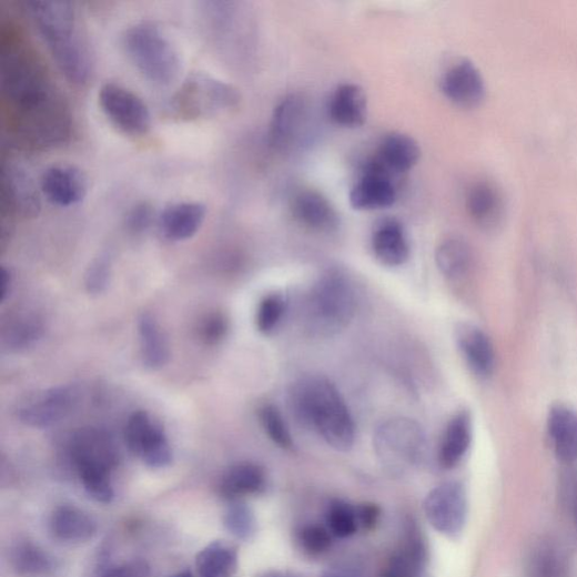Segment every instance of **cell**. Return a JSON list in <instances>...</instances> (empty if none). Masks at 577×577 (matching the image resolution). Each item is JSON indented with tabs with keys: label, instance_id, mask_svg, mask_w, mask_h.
<instances>
[{
	"label": "cell",
	"instance_id": "obj_20",
	"mask_svg": "<svg viewBox=\"0 0 577 577\" xmlns=\"http://www.w3.org/2000/svg\"><path fill=\"white\" fill-rule=\"evenodd\" d=\"M548 433L556 457L570 465L577 460V411L564 405H554L548 414Z\"/></svg>",
	"mask_w": 577,
	"mask_h": 577
},
{
	"label": "cell",
	"instance_id": "obj_27",
	"mask_svg": "<svg viewBox=\"0 0 577 577\" xmlns=\"http://www.w3.org/2000/svg\"><path fill=\"white\" fill-rule=\"evenodd\" d=\"M138 333L144 367L151 371L164 368L170 361V347L158 321L151 314H142L138 320Z\"/></svg>",
	"mask_w": 577,
	"mask_h": 577
},
{
	"label": "cell",
	"instance_id": "obj_46",
	"mask_svg": "<svg viewBox=\"0 0 577 577\" xmlns=\"http://www.w3.org/2000/svg\"><path fill=\"white\" fill-rule=\"evenodd\" d=\"M360 530L371 532L379 523L381 508L374 503H363L356 505Z\"/></svg>",
	"mask_w": 577,
	"mask_h": 577
},
{
	"label": "cell",
	"instance_id": "obj_14",
	"mask_svg": "<svg viewBox=\"0 0 577 577\" xmlns=\"http://www.w3.org/2000/svg\"><path fill=\"white\" fill-rule=\"evenodd\" d=\"M442 92L457 107L470 109L480 104L485 98V83L477 67L469 60L455 62L445 72Z\"/></svg>",
	"mask_w": 577,
	"mask_h": 577
},
{
	"label": "cell",
	"instance_id": "obj_10",
	"mask_svg": "<svg viewBox=\"0 0 577 577\" xmlns=\"http://www.w3.org/2000/svg\"><path fill=\"white\" fill-rule=\"evenodd\" d=\"M312 108L298 94L288 95L274 109L270 142L279 151H292L305 144L312 130Z\"/></svg>",
	"mask_w": 577,
	"mask_h": 577
},
{
	"label": "cell",
	"instance_id": "obj_37",
	"mask_svg": "<svg viewBox=\"0 0 577 577\" xmlns=\"http://www.w3.org/2000/svg\"><path fill=\"white\" fill-rule=\"evenodd\" d=\"M227 532L239 540L249 541L257 532L253 510L243 500H232L224 515Z\"/></svg>",
	"mask_w": 577,
	"mask_h": 577
},
{
	"label": "cell",
	"instance_id": "obj_13",
	"mask_svg": "<svg viewBox=\"0 0 577 577\" xmlns=\"http://www.w3.org/2000/svg\"><path fill=\"white\" fill-rule=\"evenodd\" d=\"M393 178L375 159L366 164L363 174L350 192L352 207L358 211H375L394 205L397 190Z\"/></svg>",
	"mask_w": 577,
	"mask_h": 577
},
{
	"label": "cell",
	"instance_id": "obj_3",
	"mask_svg": "<svg viewBox=\"0 0 577 577\" xmlns=\"http://www.w3.org/2000/svg\"><path fill=\"white\" fill-rule=\"evenodd\" d=\"M292 411L305 426L318 433L337 452H348L355 441V425L337 388L325 377L307 376L291 392Z\"/></svg>",
	"mask_w": 577,
	"mask_h": 577
},
{
	"label": "cell",
	"instance_id": "obj_9",
	"mask_svg": "<svg viewBox=\"0 0 577 577\" xmlns=\"http://www.w3.org/2000/svg\"><path fill=\"white\" fill-rule=\"evenodd\" d=\"M125 442L130 452L151 468L162 469L173 462V451L164 427L148 412H134L129 417Z\"/></svg>",
	"mask_w": 577,
	"mask_h": 577
},
{
	"label": "cell",
	"instance_id": "obj_19",
	"mask_svg": "<svg viewBox=\"0 0 577 577\" xmlns=\"http://www.w3.org/2000/svg\"><path fill=\"white\" fill-rule=\"evenodd\" d=\"M456 341L470 371L480 378L489 377L495 367V352L489 337L478 327L462 324Z\"/></svg>",
	"mask_w": 577,
	"mask_h": 577
},
{
	"label": "cell",
	"instance_id": "obj_25",
	"mask_svg": "<svg viewBox=\"0 0 577 577\" xmlns=\"http://www.w3.org/2000/svg\"><path fill=\"white\" fill-rule=\"evenodd\" d=\"M3 198L9 207L24 216L34 215L40 209L37 188L29 174L18 166L4 169Z\"/></svg>",
	"mask_w": 577,
	"mask_h": 577
},
{
	"label": "cell",
	"instance_id": "obj_4",
	"mask_svg": "<svg viewBox=\"0 0 577 577\" xmlns=\"http://www.w3.org/2000/svg\"><path fill=\"white\" fill-rule=\"evenodd\" d=\"M123 47L136 70L149 82L169 87L179 78L180 53L154 23L142 22L131 27L123 37Z\"/></svg>",
	"mask_w": 577,
	"mask_h": 577
},
{
	"label": "cell",
	"instance_id": "obj_5",
	"mask_svg": "<svg viewBox=\"0 0 577 577\" xmlns=\"http://www.w3.org/2000/svg\"><path fill=\"white\" fill-rule=\"evenodd\" d=\"M355 307L356 298L350 281L338 272H327L317 280L307 298L306 326L315 335L333 336L350 324Z\"/></svg>",
	"mask_w": 577,
	"mask_h": 577
},
{
	"label": "cell",
	"instance_id": "obj_11",
	"mask_svg": "<svg viewBox=\"0 0 577 577\" xmlns=\"http://www.w3.org/2000/svg\"><path fill=\"white\" fill-rule=\"evenodd\" d=\"M99 102L109 120L130 135L146 134L152 126V114L138 95L125 88L108 83L99 93Z\"/></svg>",
	"mask_w": 577,
	"mask_h": 577
},
{
	"label": "cell",
	"instance_id": "obj_30",
	"mask_svg": "<svg viewBox=\"0 0 577 577\" xmlns=\"http://www.w3.org/2000/svg\"><path fill=\"white\" fill-rule=\"evenodd\" d=\"M239 560V550L234 545L213 541L198 554V577H234Z\"/></svg>",
	"mask_w": 577,
	"mask_h": 577
},
{
	"label": "cell",
	"instance_id": "obj_18",
	"mask_svg": "<svg viewBox=\"0 0 577 577\" xmlns=\"http://www.w3.org/2000/svg\"><path fill=\"white\" fill-rule=\"evenodd\" d=\"M206 207L199 202H180L168 206L160 216L162 234L170 241L192 239L205 221Z\"/></svg>",
	"mask_w": 577,
	"mask_h": 577
},
{
	"label": "cell",
	"instance_id": "obj_23",
	"mask_svg": "<svg viewBox=\"0 0 577 577\" xmlns=\"http://www.w3.org/2000/svg\"><path fill=\"white\" fill-rule=\"evenodd\" d=\"M51 532L55 538L67 543H83L98 533V524L84 510L74 505H61L51 516Z\"/></svg>",
	"mask_w": 577,
	"mask_h": 577
},
{
	"label": "cell",
	"instance_id": "obj_48",
	"mask_svg": "<svg viewBox=\"0 0 577 577\" xmlns=\"http://www.w3.org/2000/svg\"><path fill=\"white\" fill-rule=\"evenodd\" d=\"M259 577H300L296 574L287 570H267L261 574Z\"/></svg>",
	"mask_w": 577,
	"mask_h": 577
},
{
	"label": "cell",
	"instance_id": "obj_35",
	"mask_svg": "<svg viewBox=\"0 0 577 577\" xmlns=\"http://www.w3.org/2000/svg\"><path fill=\"white\" fill-rule=\"evenodd\" d=\"M325 526L334 538L345 539L358 530L356 505L344 499H332L325 512Z\"/></svg>",
	"mask_w": 577,
	"mask_h": 577
},
{
	"label": "cell",
	"instance_id": "obj_26",
	"mask_svg": "<svg viewBox=\"0 0 577 577\" xmlns=\"http://www.w3.org/2000/svg\"><path fill=\"white\" fill-rule=\"evenodd\" d=\"M265 488L264 469L260 465L249 462L232 466L221 483V493L230 502L260 495Z\"/></svg>",
	"mask_w": 577,
	"mask_h": 577
},
{
	"label": "cell",
	"instance_id": "obj_17",
	"mask_svg": "<svg viewBox=\"0 0 577 577\" xmlns=\"http://www.w3.org/2000/svg\"><path fill=\"white\" fill-rule=\"evenodd\" d=\"M293 212L302 225L316 232L332 233L340 225L337 211L331 201L314 190L302 191L295 196Z\"/></svg>",
	"mask_w": 577,
	"mask_h": 577
},
{
	"label": "cell",
	"instance_id": "obj_47",
	"mask_svg": "<svg viewBox=\"0 0 577 577\" xmlns=\"http://www.w3.org/2000/svg\"><path fill=\"white\" fill-rule=\"evenodd\" d=\"M0 301L4 304L11 293L12 286V275L11 272L7 269H2V279H0Z\"/></svg>",
	"mask_w": 577,
	"mask_h": 577
},
{
	"label": "cell",
	"instance_id": "obj_12",
	"mask_svg": "<svg viewBox=\"0 0 577 577\" xmlns=\"http://www.w3.org/2000/svg\"><path fill=\"white\" fill-rule=\"evenodd\" d=\"M78 403L77 387H52L28 396L20 403L17 416L27 426L43 428L62 421Z\"/></svg>",
	"mask_w": 577,
	"mask_h": 577
},
{
	"label": "cell",
	"instance_id": "obj_42",
	"mask_svg": "<svg viewBox=\"0 0 577 577\" xmlns=\"http://www.w3.org/2000/svg\"><path fill=\"white\" fill-rule=\"evenodd\" d=\"M154 221L153 206L146 202L134 205L128 213L126 226L133 233H142L150 229Z\"/></svg>",
	"mask_w": 577,
	"mask_h": 577
},
{
	"label": "cell",
	"instance_id": "obj_28",
	"mask_svg": "<svg viewBox=\"0 0 577 577\" xmlns=\"http://www.w3.org/2000/svg\"><path fill=\"white\" fill-rule=\"evenodd\" d=\"M472 437L469 414L458 413L448 424L442 442L439 464L444 469H453L463 462L469 451Z\"/></svg>",
	"mask_w": 577,
	"mask_h": 577
},
{
	"label": "cell",
	"instance_id": "obj_29",
	"mask_svg": "<svg viewBox=\"0 0 577 577\" xmlns=\"http://www.w3.org/2000/svg\"><path fill=\"white\" fill-rule=\"evenodd\" d=\"M466 206L472 219L480 226L495 227L503 219L502 194L490 183L478 182L472 185L467 193Z\"/></svg>",
	"mask_w": 577,
	"mask_h": 577
},
{
	"label": "cell",
	"instance_id": "obj_6",
	"mask_svg": "<svg viewBox=\"0 0 577 577\" xmlns=\"http://www.w3.org/2000/svg\"><path fill=\"white\" fill-rule=\"evenodd\" d=\"M375 451L392 474H405L419 464L425 451V436L413 419L398 417L383 423L375 436Z\"/></svg>",
	"mask_w": 577,
	"mask_h": 577
},
{
	"label": "cell",
	"instance_id": "obj_40",
	"mask_svg": "<svg viewBox=\"0 0 577 577\" xmlns=\"http://www.w3.org/2000/svg\"><path fill=\"white\" fill-rule=\"evenodd\" d=\"M285 312V301L279 294L266 296L260 304L256 326L263 334L272 333L280 324Z\"/></svg>",
	"mask_w": 577,
	"mask_h": 577
},
{
	"label": "cell",
	"instance_id": "obj_41",
	"mask_svg": "<svg viewBox=\"0 0 577 577\" xmlns=\"http://www.w3.org/2000/svg\"><path fill=\"white\" fill-rule=\"evenodd\" d=\"M111 265L107 256L98 257L89 267L85 285L90 295L99 296L107 291Z\"/></svg>",
	"mask_w": 577,
	"mask_h": 577
},
{
	"label": "cell",
	"instance_id": "obj_32",
	"mask_svg": "<svg viewBox=\"0 0 577 577\" xmlns=\"http://www.w3.org/2000/svg\"><path fill=\"white\" fill-rule=\"evenodd\" d=\"M10 557L13 568L20 575H45L54 568L53 558L44 549L29 540L17 543L11 549Z\"/></svg>",
	"mask_w": 577,
	"mask_h": 577
},
{
	"label": "cell",
	"instance_id": "obj_2",
	"mask_svg": "<svg viewBox=\"0 0 577 577\" xmlns=\"http://www.w3.org/2000/svg\"><path fill=\"white\" fill-rule=\"evenodd\" d=\"M28 8L61 74L74 85H85L92 75V54L74 6L33 0Z\"/></svg>",
	"mask_w": 577,
	"mask_h": 577
},
{
	"label": "cell",
	"instance_id": "obj_34",
	"mask_svg": "<svg viewBox=\"0 0 577 577\" xmlns=\"http://www.w3.org/2000/svg\"><path fill=\"white\" fill-rule=\"evenodd\" d=\"M567 560L563 551L550 543L539 544L528 560V577H567Z\"/></svg>",
	"mask_w": 577,
	"mask_h": 577
},
{
	"label": "cell",
	"instance_id": "obj_31",
	"mask_svg": "<svg viewBox=\"0 0 577 577\" xmlns=\"http://www.w3.org/2000/svg\"><path fill=\"white\" fill-rule=\"evenodd\" d=\"M75 465L87 493L100 503H111L114 498L113 467L95 460H79Z\"/></svg>",
	"mask_w": 577,
	"mask_h": 577
},
{
	"label": "cell",
	"instance_id": "obj_44",
	"mask_svg": "<svg viewBox=\"0 0 577 577\" xmlns=\"http://www.w3.org/2000/svg\"><path fill=\"white\" fill-rule=\"evenodd\" d=\"M101 577H151V569L142 560H132L105 568Z\"/></svg>",
	"mask_w": 577,
	"mask_h": 577
},
{
	"label": "cell",
	"instance_id": "obj_36",
	"mask_svg": "<svg viewBox=\"0 0 577 577\" xmlns=\"http://www.w3.org/2000/svg\"><path fill=\"white\" fill-rule=\"evenodd\" d=\"M42 335V323L37 317L23 316L10 324L3 334V341L9 350L22 352L34 346Z\"/></svg>",
	"mask_w": 577,
	"mask_h": 577
},
{
	"label": "cell",
	"instance_id": "obj_8",
	"mask_svg": "<svg viewBox=\"0 0 577 577\" xmlns=\"http://www.w3.org/2000/svg\"><path fill=\"white\" fill-rule=\"evenodd\" d=\"M423 512L427 523L439 534L458 537L467 522L468 500L459 482H447L433 488L425 497Z\"/></svg>",
	"mask_w": 577,
	"mask_h": 577
},
{
	"label": "cell",
	"instance_id": "obj_38",
	"mask_svg": "<svg viewBox=\"0 0 577 577\" xmlns=\"http://www.w3.org/2000/svg\"><path fill=\"white\" fill-rule=\"evenodd\" d=\"M296 539L298 546L305 554L316 557L331 549L334 537L326 526L308 524L298 528Z\"/></svg>",
	"mask_w": 577,
	"mask_h": 577
},
{
	"label": "cell",
	"instance_id": "obj_24",
	"mask_svg": "<svg viewBox=\"0 0 577 577\" xmlns=\"http://www.w3.org/2000/svg\"><path fill=\"white\" fill-rule=\"evenodd\" d=\"M376 259L387 266H401L409 257V244L402 224L396 220L379 223L373 235Z\"/></svg>",
	"mask_w": 577,
	"mask_h": 577
},
{
	"label": "cell",
	"instance_id": "obj_45",
	"mask_svg": "<svg viewBox=\"0 0 577 577\" xmlns=\"http://www.w3.org/2000/svg\"><path fill=\"white\" fill-rule=\"evenodd\" d=\"M563 494L577 533V469L569 470L563 478Z\"/></svg>",
	"mask_w": 577,
	"mask_h": 577
},
{
	"label": "cell",
	"instance_id": "obj_15",
	"mask_svg": "<svg viewBox=\"0 0 577 577\" xmlns=\"http://www.w3.org/2000/svg\"><path fill=\"white\" fill-rule=\"evenodd\" d=\"M88 179L71 165H55L48 169L41 179L44 196L58 206L67 207L81 203L88 194Z\"/></svg>",
	"mask_w": 577,
	"mask_h": 577
},
{
	"label": "cell",
	"instance_id": "obj_50",
	"mask_svg": "<svg viewBox=\"0 0 577 577\" xmlns=\"http://www.w3.org/2000/svg\"><path fill=\"white\" fill-rule=\"evenodd\" d=\"M170 577H193V574L190 570L179 571Z\"/></svg>",
	"mask_w": 577,
	"mask_h": 577
},
{
	"label": "cell",
	"instance_id": "obj_22",
	"mask_svg": "<svg viewBox=\"0 0 577 577\" xmlns=\"http://www.w3.org/2000/svg\"><path fill=\"white\" fill-rule=\"evenodd\" d=\"M421 159V149L411 135L393 132L383 138L375 160L393 176L411 171Z\"/></svg>",
	"mask_w": 577,
	"mask_h": 577
},
{
	"label": "cell",
	"instance_id": "obj_7",
	"mask_svg": "<svg viewBox=\"0 0 577 577\" xmlns=\"http://www.w3.org/2000/svg\"><path fill=\"white\" fill-rule=\"evenodd\" d=\"M241 102L239 91L219 80L195 75L176 94L172 108L184 118L219 114L235 109Z\"/></svg>",
	"mask_w": 577,
	"mask_h": 577
},
{
	"label": "cell",
	"instance_id": "obj_43",
	"mask_svg": "<svg viewBox=\"0 0 577 577\" xmlns=\"http://www.w3.org/2000/svg\"><path fill=\"white\" fill-rule=\"evenodd\" d=\"M227 322L221 314L205 317L200 327V335L205 343H219L226 335Z\"/></svg>",
	"mask_w": 577,
	"mask_h": 577
},
{
	"label": "cell",
	"instance_id": "obj_39",
	"mask_svg": "<svg viewBox=\"0 0 577 577\" xmlns=\"http://www.w3.org/2000/svg\"><path fill=\"white\" fill-rule=\"evenodd\" d=\"M260 419L269 438L283 449L293 448L291 432L279 412L272 405H265L260 409Z\"/></svg>",
	"mask_w": 577,
	"mask_h": 577
},
{
	"label": "cell",
	"instance_id": "obj_33",
	"mask_svg": "<svg viewBox=\"0 0 577 577\" xmlns=\"http://www.w3.org/2000/svg\"><path fill=\"white\" fill-rule=\"evenodd\" d=\"M472 251L466 242L459 239L445 241L437 250L436 261L442 273L452 280L463 277L472 265Z\"/></svg>",
	"mask_w": 577,
	"mask_h": 577
},
{
	"label": "cell",
	"instance_id": "obj_16",
	"mask_svg": "<svg viewBox=\"0 0 577 577\" xmlns=\"http://www.w3.org/2000/svg\"><path fill=\"white\" fill-rule=\"evenodd\" d=\"M428 560L427 547L421 532L409 525L404 540L386 563L383 577H421Z\"/></svg>",
	"mask_w": 577,
	"mask_h": 577
},
{
	"label": "cell",
	"instance_id": "obj_49",
	"mask_svg": "<svg viewBox=\"0 0 577 577\" xmlns=\"http://www.w3.org/2000/svg\"><path fill=\"white\" fill-rule=\"evenodd\" d=\"M323 577H352V576H350L348 574H346L342 570L330 569L324 573Z\"/></svg>",
	"mask_w": 577,
	"mask_h": 577
},
{
	"label": "cell",
	"instance_id": "obj_21",
	"mask_svg": "<svg viewBox=\"0 0 577 577\" xmlns=\"http://www.w3.org/2000/svg\"><path fill=\"white\" fill-rule=\"evenodd\" d=\"M367 113V94L363 88L356 84L340 85L328 103L331 120L344 128H358L365 124Z\"/></svg>",
	"mask_w": 577,
	"mask_h": 577
},
{
	"label": "cell",
	"instance_id": "obj_1",
	"mask_svg": "<svg viewBox=\"0 0 577 577\" xmlns=\"http://www.w3.org/2000/svg\"><path fill=\"white\" fill-rule=\"evenodd\" d=\"M3 84L19 128L40 144H53L67 132L68 117L41 65L24 49L3 54Z\"/></svg>",
	"mask_w": 577,
	"mask_h": 577
}]
</instances>
